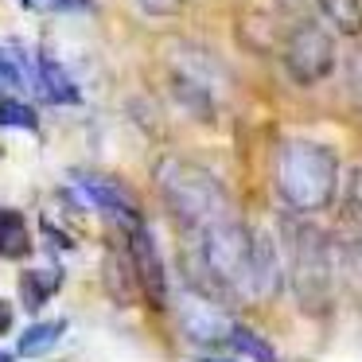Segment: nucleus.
<instances>
[{
	"instance_id": "6",
	"label": "nucleus",
	"mask_w": 362,
	"mask_h": 362,
	"mask_svg": "<svg viewBox=\"0 0 362 362\" xmlns=\"http://www.w3.org/2000/svg\"><path fill=\"white\" fill-rule=\"evenodd\" d=\"M180 327H183V335L195 339L199 346H218V343H226L234 320L222 312L218 300H211V292L187 288L180 296Z\"/></svg>"
},
{
	"instance_id": "17",
	"label": "nucleus",
	"mask_w": 362,
	"mask_h": 362,
	"mask_svg": "<svg viewBox=\"0 0 362 362\" xmlns=\"http://www.w3.org/2000/svg\"><path fill=\"white\" fill-rule=\"evenodd\" d=\"M8 327H12V304L8 300H0V335H4Z\"/></svg>"
},
{
	"instance_id": "9",
	"label": "nucleus",
	"mask_w": 362,
	"mask_h": 362,
	"mask_svg": "<svg viewBox=\"0 0 362 362\" xmlns=\"http://www.w3.org/2000/svg\"><path fill=\"white\" fill-rule=\"evenodd\" d=\"M35 94H43L47 102H59V105H74L78 102V82L66 74V66L51 55H40L35 59Z\"/></svg>"
},
{
	"instance_id": "13",
	"label": "nucleus",
	"mask_w": 362,
	"mask_h": 362,
	"mask_svg": "<svg viewBox=\"0 0 362 362\" xmlns=\"http://www.w3.org/2000/svg\"><path fill=\"white\" fill-rule=\"evenodd\" d=\"M226 343H234V351H238V354H245V358H253V362H281L273 346H269L265 339L257 335V331L242 327V323H234V327H230Z\"/></svg>"
},
{
	"instance_id": "5",
	"label": "nucleus",
	"mask_w": 362,
	"mask_h": 362,
	"mask_svg": "<svg viewBox=\"0 0 362 362\" xmlns=\"http://www.w3.org/2000/svg\"><path fill=\"white\" fill-rule=\"evenodd\" d=\"M284 66H288V74L300 86H312V82L327 78L331 66H335V40H331V32L320 24H300L288 35Z\"/></svg>"
},
{
	"instance_id": "19",
	"label": "nucleus",
	"mask_w": 362,
	"mask_h": 362,
	"mask_svg": "<svg viewBox=\"0 0 362 362\" xmlns=\"http://www.w3.org/2000/svg\"><path fill=\"white\" fill-rule=\"evenodd\" d=\"M284 4H288V8H296V4H304V0H284Z\"/></svg>"
},
{
	"instance_id": "2",
	"label": "nucleus",
	"mask_w": 362,
	"mask_h": 362,
	"mask_svg": "<svg viewBox=\"0 0 362 362\" xmlns=\"http://www.w3.org/2000/svg\"><path fill=\"white\" fill-rule=\"evenodd\" d=\"M276 191L296 214L331 206L339 195V156L315 141H284L276 152Z\"/></svg>"
},
{
	"instance_id": "4",
	"label": "nucleus",
	"mask_w": 362,
	"mask_h": 362,
	"mask_svg": "<svg viewBox=\"0 0 362 362\" xmlns=\"http://www.w3.org/2000/svg\"><path fill=\"white\" fill-rule=\"evenodd\" d=\"M284 250L288 253H281V265H288L300 300L320 304L331 292V273H335V250H331L327 234L315 230L312 222L288 218L284 222Z\"/></svg>"
},
{
	"instance_id": "21",
	"label": "nucleus",
	"mask_w": 362,
	"mask_h": 362,
	"mask_svg": "<svg viewBox=\"0 0 362 362\" xmlns=\"http://www.w3.org/2000/svg\"><path fill=\"white\" fill-rule=\"evenodd\" d=\"M206 362H226V358H206Z\"/></svg>"
},
{
	"instance_id": "7",
	"label": "nucleus",
	"mask_w": 362,
	"mask_h": 362,
	"mask_svg": "<svg viewBox=\"0 0 362 362\" xmlns=\"http://www.w3.org/2000/svg\"><path fill=\"white\" fill-rule=\"evenodd\" d=\"M129 261H133L136 284H141L156 304H164L168 300V269H164V257H160V250H156V238H152V230L144 226V222L129 230Z\"/></svg>"
},
{
	"instance_id": "15",
	"label": "nucleus",
	"mask_w": 362,
	"mask_h": 362,
	"mask_svg": "<svg viewBox=\"0 0 362 362\" xmlns=\"http://www.w3.org/2000/svg\"><path fill=\"white\" fill-rule=\"evenodd\" d=\"M320 12L339 35H358V0H320Z\"/></svg>"
},
{
	"instance_id": "20",
	"label": "nucleus",
	"mask_w": 362,
	"mask_h": 362,
	"mask_svg": "<svg viewBox=\"0 0 362 362\" xmlns=\"http://www.w3.org/2000/svg\"><path fill=\"white\" fill-rule=\"evenodd\" d=\"M0 362H12V358H8V354H4V351H0Z\"/></svg>"
},
{
	"instance_id": "3",
	"label": "nucleus",
	"mask_w": 362,
	"mask_h": 362,
	"mask_svg": "<svg viewBox=\"0 0 362 362\" xmlns=\"http://www.w3.org/2000/svg\"><path fill=\"white\" fill-rule=\"evenodd\" d=\"M156 183L172 218L187 234L211 230L214 222L230 218V199H226V187L218 183V175H211L206 168L191 164V160H164L156 168Z\"/></svg>"
},
{
	"instance_id": "16",
	"label": "nucleus",
	"mask_w": 362,
	"mask_h": 362,
	"mask_svg": "<svg viewBox=\"0 0 362 362\" xmlns=\"http://www.w3.org/2000/svg\"><path fill=\"white\" fill-rule=\"evenodd\" d=\"M144 12H156V16H168V12H175V4L180 0H136Z\"/></svg>"
},
{
	"instance_id": "8",
	"label": "nucleus",
	"mask_w": 362,
	"mask_h": 362,
	"mask_svg": "<svg viewBox=\"0 0 362 362\" xmlns=\"http://www.w3.org/2000/svg\"><path fill=\"white\" fill-rule=\"evenodd\" d=\"M74 183L82 187V195L90 199V203L98 206L102 214H110V218H117L121 226H141V206L133 203V195H129L125 187H121L117 180H110V175H98V172H74Z\"/></svg>"
},
{
	"instance_id": "10",
	"label": "nucleus",
	"mask_w": 362,
	"mask_h": 362,
	"mask_svg": "<svg viewBox=\"0 0 362 362\" xmlns=\"http://www.w3.org/2000/svg\"><path fill=\"white\" fill-rule=\"evenodd\" d=\"M59 284H63V273H59V269H32V273L20 276V300H24L28 312H40V308L59 292Z\"/></svg>"
},
{
	"instance_id": "12",
	"label": "nucleus",
	"mask_w": 362,
	"mask_h": 362,
	"mask_svg": "<svg viewBox=\"0 0 362 362\" xmlns=\"http://www.w3.org/2000/svg\"><path fill=\"white\" fill-rule=\"evenodd\" d=\"M63 331H66V320H40V323H32V327L20 335V354H24V358H40V354H47L51 346L63 339Z\"/></svg>"
},
{
	"instance_id": "14",
	"label": "nucleus",
	"mask_w": 362,
	"mask_h": 362,
	"mask_svg": "<svg viewBox=\"0 0 362 362\" xmlns=\"http://www.w3.org/2000/svg\"><path fill=\"white\" fill-rule=\"evenodd\" d=\"M0 129H8V133H40V117L20 98H0Z\"/></svg>"
},
{
	"instance_id": "18",
	"label": "nucleus",
	"mask_w": 362,
	"mask_h": 362,
	"mask_svg": "<svg viewBox=\"0 0 362 362\" xmlns=\"http://www.w3.org/2000/svg\"><path fill=\"white\" fill-rule=\"evenodd\" d=\"M28 8H43V0H24Z\"/></svg>"
},
{
	"instance_id": "11",
	"label": "nucleus",
	"mask_w": 362,
	"mask_h": 362,
	"mask_svg": "<svg viewBox=\"0 0 362 362\" xmlns=\"http://www.w3.org/2000/svg\"><path fill=\"white\" fill-rule=\"evenodd\" d=\"M28 253H32V238H28L24 214L0 206V257H28Z\"/></svg>"
},
{
	"instance_id": "1",
	"label": "nucleus",
	"mask_w": 362,
	"mask_h": 362,
	"mask_svg": "<svg viewBox=\"0 0 362 362\" xmlns=\"http://www.w3.org/2000/svg\"><path fill=\"white\" fill-rule=\"evenodd\" d=\"M195 238V265L203 273V292L218 296H257L253 281V250H250V230L230 214L214 222L211 230H199Z\"/></svg>"
}]
</instances>
